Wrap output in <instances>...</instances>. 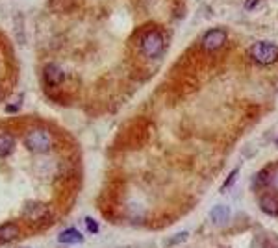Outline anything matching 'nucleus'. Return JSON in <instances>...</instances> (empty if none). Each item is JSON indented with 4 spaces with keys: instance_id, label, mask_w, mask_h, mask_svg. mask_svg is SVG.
<instances>
[{
    "instance_id": "9",
    "label": "nucleus",
    "mask_w": 278,
    "mask_h": 248,
    "mask_svg": "<svg viewBox=\"0 0 278 248\" xmlns=\"http://www.w3.org/2000/svg\"><path fill=\"white\" fill-rule=\"evenodd\" d=\"M260 207L265 213H269V215H278V198L265 195V197H262V200H260Z\"/></svg>"
},
{
    "instance_id": "6",
    "label": "nucleus",
    "mask_w": 278,
    "mask_h": 248,
    "mask_svg": "<svg viewBox=\"0 0 278 248\" xmlns=\"http://www.w3.org/2000/svg\"><path fill=\"white\" fill-rule=\"evenodd\" d=\"M33 207V211H32L30 207H26V213H24V217L32 220V222H43L45 218L50 215V211H49V207L45 206V204H30Z\"/></svg>"
},
{
    "instance_id": "4",
    "label": "nucleus",
    "mask_w": 278,
    "mask_h": 248,
    "mask_svg": "<svg viewBox=\"0 0 278 248\" xmlns=\"http://www.w3.org/2000/svg\"><path fill=\"white\" fill-rule=\"evenodd\" d=\"M225 41H227V31L221 30V28H212L204 33L202 48L206 52H215L225 45Z\"/></svg>"
},
{
    "instance_id": "16",
    "label": "nucleus",
    "mask_w": 278,
    "mask_h": 248,
    "mask_svg": "<svg viewBox=\"0 0 278 248\" xmlns=\"http://www.w3.org/2000/svg\"><path fill=\"white\" fill-rule=\"evenodd\" d=\"M277 145H278V141H277Z\"/></svg>"
},
{
    "instance_id": "5",
    "label": "nucleus",
    "mask_w": 278,
    "mask_h": 248,
    "mask_svg": "<svg viewBox=\"0 0 278 248\" xmlns=\"http://www.w3.org/2000/svg\"><path fill=\"white\" fill-rule=\"evenodd\" d=\"M43 76H45V82L49 83V85H58V83H62L63 78H65L62 67L56 65V63H49V65L43 69Z\"/></svg>"
},
{
    "instance_id": "12",
    "label": "nucleus",
    "mask_w": 278,
    "mask_h": 248,
    "mask_svg": "<svg viewBox=\"0 0 278 248\" xmlns=\"http://www.w3.org/2000/svg\"><path fill=\"white\" fill-rule=\"evenodd\" d=\"M262 178H263V184H265V186H269L271 189H275L278 193V167L277 169H271V170H265V172L262 174Z\"/></svg>"
},
{
    "instance_id": "11",
    "label": "nucleus",
    "mask_w": 278,
    "mask_h": 248,
    "mask_svg": "<svg viewBox=\"0 0 278 248\" xmlns=\"http://www.w3.org/2000/svg\"><path fill=\"white\" fill-rule=\"evenodd\" d=\"M60 241L65 243V245H71V243L72 245H78V243H82V233L76 228H69L60 235Z\"/></svg>"
},
{
    "instance_id": "14",
    "label": "nucleus",
    "mask_w": 278,
    "mask_h": 248,
    "mask_svg": "<svg viewBox=\"0 0 278 248\" xmlns=\"http://www.w3.org/2000/svg\"><path fill=\"white\" fill-rule=\"evenodd\" d=\"M85 222H87V226H89V232H91V233H97V232H98V226H97V222H95V220H93V218H85Z\"/></svg>"
},
{
    "instance_id": "1",
    "label": "nucleus",
    "mask_w": 278,
    "mask_h": 248,
    "mask_svg": "<svg viewBox=\"0 0 278 248\" xmlns=\"http://www.w3.org/2000/svg\"><path fill=\"white\" fill-rule=\"evenodd\" d=\"M250 58L258 65H273L278 60V46L269 41H258L250 46Z\"/></svg>"
},
{
    "instance_id": "7",
    "label": "nucleus",
    "mask_w": 278,
    "mask_h": 248,
    "mask_svg": "<svg viewBox=\"0 0 278 248\" xmlns=\"http://www.w3.org/2000/svg\"><path fill=\"white\" fill-rule=\"evenodd\" d=\"M19 228L15 224H6V226H0V245H6V243H11L19 237Z\"/></svg>"
},
{
    "instance_id": "10",
    "label": "nucleus",
    "mask_w": 278,
    "mask_h": 248,
    "mask_svg": "<svg viewBox=\"0 0 278 248\" xmlns=\"http://www.w3.org/2000/svg\"><path fill=\"white\" fill-rule=\"evenodd\" d=\"M13 146H15V139H13V135L0 134V157L10 155L11 150H13Z\"/></svg>"
},
{
    "instance_id": "13",
    "label": "nucleus",
    "mask_w": 278,
    "mask_h": 248,
    "mask_svg": "<svg viewBox=\"0 0 278 248\" xmlns=\"http://www.w3.org/2000/svg\"><path fill=\"white\" fill-rule=\"evenodd\" d=\"M237 174H239V170H237V169H236V170H234V172H232V174L228 176V180H227V182H225V186L221 187V191H227L228 187L232 186V182H236V178H237Z\"/></svg>"
},
{
    "instance_id": "2",
    "label": "nucleus",
    "mask_w": 278,
    "mask_h": 248,
    "mask_svg": "<svg viewBox=\"0 0 278 248\" xmlns=\"http://www.w3.org/2000/svg\"><path fill=\"white\" fill-rule=\"evenodd\" d=\"M24 145L28 146V150L37 152V154H45L49 152L52 146V135L45 130V128H35L30 134L24 137Z\"/></svg>"
},
{
    "instance_id": "15",
    "label": "nucleus",
    "mask_w": 278,
    "mask_h": 248,
    "mask_svg": "<svg viewBox=\"0 0 278 248\" xmlns=\"http://www.w3.org/2000/svg\"><path fill=\"white\" fill-rule=\"evenodd\" d=\"M8 111H17V106H8Z\"/></svg>"
},
{
    "instance_id": "8",
    "label": "nucleus",
    "mask_w": 278,
    "mask_h": 248,
    "mask_svg": "<svg viewBox=\"0 0 278 248\" xmlns=\"http://www.w3.org/2000/svg\"><path fill=\"white\" fill-rule=\"evenodd\" d=\"M210 217H212L213 224H217V226H221V224H227L228 218H230V209H228L227 206H215L213 209H212Z\"/></svg>"
},
{
    "instance_id": "3",
    "label": "nucleus",
    "mask_w": 278,
    "mask_h": 248,
    "mask_svg": "<svg viewBox=\"0 0 278 248\" xmlns=\"http://www.w3.org/2000/svg\"><path fill=\"white\" fill-rule=\"evenodd\" d=\"M164 50V35L160 31H148L141 39V52L147 58H156Z\"/></svg>"
}]
</instances>
